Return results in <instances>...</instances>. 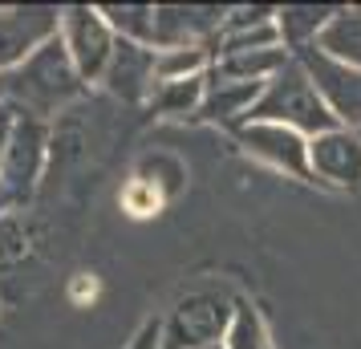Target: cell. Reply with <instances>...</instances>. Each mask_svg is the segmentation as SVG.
Segmentation results:
<instances>
[{
    "mask_svg": "<svg viewBox=\"0 0 361 349\" xmlns=\"http://www.w3.org/2000/svg\"><path fill=\"white\" fill-rule=\"evenodd\" d=\"M235 317V300L224 293H195L179 300V309L163 325V349H212L224 345Z\"/></svg>",
    "mask_w": 361,
    "mask_h": 349,
    "instance_id": "3",
    "label": "cell"
},
{
    "mask_svg": "<svg viewBox=\"0 0 361 349\" xmlns=\"http://www.w3.org/2000/svg\"><path fill=\"white\" fill-rule=\"evenodd\" d=\"M215 53L203 45H187V49H154V78L159 82H183V78H203L212 73Z\"/></svg>",
    "mask_w": 361,
    "mask_h": 349,
    "instance_id": "18",
    "label": "cell"
},
{
    "mask_svg": "<svg viewBox=\"0 0 361 349\" xmlns=\"http://www.w3.org/2000/svg\"><path fill=\"white\" fill-rule=\"evenodd\" d=\"M224 349H272L264 317L247 300H235V317H231V329L224 337Z\"/></svg>",
    "mask_w": 361,
    "mask_h": 349,
    "instance_id": "19",
    "label": "cell"
},
{
    "mask_svg": "<svg viewBox=\"0 0 361 349\" xmlns=\"http://www.w3.org/2000/svg\"><path fill=\"white\" fill-rule=\"evenodd\" d=\"M61 33V8H0V73L29 61Z\"/></svg>",
    "mask_w": 361,
    "mask_h": 349,
    "instance_id": "8",
    "label": "cell"
},
{
    "mask_svg": "<svg viewBox=\"0 0 361 349\" xmlns=\"http://www.w3.org/2000/svg\"><path fill=\"white\" fill-rule=\"evenodd\" d=\"M247 122H276V126H288V130L305 134V138H317V134L337 130V118L325 106V98L317 94L312 78L305 73L300 61H288L272 82H264L260 102L252 106V118Z\"/></svg>",
    "mask_w": 361,
    "mask_h": 349,
    "instance_id": "2",
    "label": "cell"
},
{
    "mask_svg": "<svg viewBox=\"0 0 361 349\" xmlns=\"http://www.w3.org/2000/svg\"><path fill=\"white\" fill-rule=\"evenodd\" d=\"M212 349H224V345H212Z\"/></svg>",
    "mask_w": 361,
    "mask_h": 349,
    "instance_id": "21",
    "label": "cell"
},
{
    "mask_svg": "<svg viewBox=\"0 0 361 349\" xmlns=\"http://www.w3.org/2000/svg\"><path fill=\"white\" fill-rule=\"evenodd\" d=\"M317 49L329 53L333 61L361 69V8H337V17L325 25Z\"/></svg>",
    "mask_w": 361,
    "mask_h": 349,
    "instance_id": "15",
    "label": "cell"
},
{
    "mask_svg": "<svg viewBox=\"0 0 361 349\" xmlns=\"http://www.w3.org/2000/svg\"><path fill=\"white\" fill-rule=\"evenodd\" d=\"M61 45H66L69 61H73L82 82H102L106 69H110L118 37L106 25L102 8L73 4V8H61Z\"/></svg>",
    "mask_w": 361,
    "mask_h": 349,
    "instance_id": "4",
    "label": "cell"
},
{
    "mask_svg": "<svg viewBox=\"0 0 361 349\" xmlns=\"http://www.w3.org/2000/svg\"><path fill=\"white\" fill-rule=\"evenodd\" d=\"M45 159V126L37 118H17V126L8 134V147L0 154V207L20 203L33 191Z\"/></svg>",
    "mask_w": 361,
    "mask_h": 349,
    "instance_id": "6",
    "label": "cell"
},
{
    "mask_svg": "<svg viewBox=\"0 0 361 349\" xmlns=\"http://www.w3.org/2000/svg\"><path fill=\"white\" fill-rule=\"evenodd\" d=\"M203 94H207V73H203V78H183V82H159L154 94H150V106H154L159 114H171V118L199 114Z\"/></svg>",
    "mask_w": 361,
    "mask_h": 349,
    "instance_id": "17",
    "label": "cell"
},
{
    "mask_svg": "<svg viewBox=\"0 0 361 349\" xmlns=\"http://www.w3.org/2000/svg\"><path fill=\"white\" fill-rule=\"evenodd\" d=\"M309 166L312 179H325L333 187H361V134L337 126L309 138Z\"/></svg>",
    "mask_w": 361,
    "mask_h": 349,
    "instance_id": "10",
    "label": "cell"
},
{
    "mask_svg": "<svg viewBox=\"0 0 361 349\" xmlns=\"http://www.w3.org/2000/svg\"><path fill=\"white\" fill-rule=\"evenodd\" d=\"M228 8L215 4H154V49H212Z\"/></svg>",
    "mask_w": 361,
    "mask_h": 349,
    "instance_id": "7",
    "label": "cell"
},
{
    "mask_svg": "<svg viewBox=\"0 0 361 349\" xmlns=\"http://www.w3.org/2000/svg\"><path fill=\"white\" fill-rule=\"evenodd\" d=\"M293 61V53L284 45H272V49H252V53H224L212 61L215 78H228V82H272L280 69Z\"/></svg>",
    "mask_w": 361,
    "mask_h": 349,
    "instance_id": "14",
    "label": "cell"
},
{
    "mask_svg": "<svg viewBox=\"0 0 361 349\" xmlns=\"http://www.w3.org/2000/svg\"><path fill=\"white\" fill-rule=\"evenodd\" d=\"M260 94H264V85H256V82H228V78L207 73V94H203V106H199L195 118L244 126L252 118V106L260 102Z\"/></svg>",
    "mask_w": 361,
    "mask_h": 349,
    "instance_id": "12",
    "label": "cell"
},
{
    "mask_svg": "<svg viewBox=\"0 0 361 349\" xmlns=\"http://www.w3.org/2000/svg\"><path fill=\"white\" fill-rule=\"evenodd\" d=\"M296 61L305 66V73L312 78L317 94L325 98V106L333 110L337 126L361 134V69L345 66V61H333L329 53H321L317 45L305 53H296Z\"/></svg>",
    "mask_w": 361,
    "mask_h": 349,
    "instance_id": "5",
    "label": "cell"
},
{
    "mask_svg": "<svg viewBox=\"0 0 361 349\" xmlns=\"http://www.w3.org/2000/svg\"><path fill=\"white\" fill-rule=\"evenodd\" d=\"M130 349H163V325H159V321L142 325V333L130 341Z\"/></svg>",
    "mask_w": 361,
    "mask_h": 349,
    "instance_id": "20",
    "label": "cell"
},
{
    "mask_svg": "<svg viewBox=\"0 0 361 349\" xmlns=\"http://www.w3.org/2000/svg\"><path fill=\"white\" fill-rule=\"evenodd\" d=\"M102 17L114 29L118 41L154 49V4H102Z\"/></svg>",
    "mask_w": 361,
    "mask_h": 349,
    "instance_id": "16",
    "label": "cell"
},
{
    "mask_svg": "<svg viewBox=\"0 0 361 349\" xmlns=\"http://www.w3.org/2000/svg\"><path fill=\"white\" fill-rule=\"evenodd\" d=\"M102 85L122 102H150L154 85H159V78H154V49L150 45H134V41H118Z\"/></svg>",
    "mask_w": 361,
    "mask_h": 349,
    "instance_id": "11",
    "label": "cell"
},
{
    "mask_svg": "<svg viewBox=\"0 0 361 349\" xmlns=\"http://www.w3.org/2000/svg\"><path fill=\"white\" fill-rule=\"evenodd\" d=\"M235 138H240V147L252 159H264L268 166L288 171L296 179H312L309 138L305 134L288 130V126H276V122H244V126H235Z\"/></svg>",
    "mask_w": 361,
    "mask_h": 349,
    "instance_id": "9",
    "label": "cell"
},
{
    "mask_svg": "<svg viewBox=\"0 0 361 349\" xmlns=\"http://www.w3.org/2000/svg\"><path fill=\"white\" fill-rule=\"evenodd\" d=\"M333 17H337V8H329V4H293V8H276L280 45L293 53V57L305 53V49H312Z\"/></svg>",
    "mask_w": 361,
    "mask_h": 349,
    "instance_id": "13",
    "label": "cell"
},
{
    "mask_svg": "<svg viewBox=\"0 0 361 349\" xmlns=\"http://www.w3.org/2000/svg\"><path fill=\"white\" fill-rule=\"evenodd\" d=\"M82 78L69 61L66 45H61V33L45 41L41 49L20 61L17 69L0 73V106H8L17 118H49L57 114L66 102H73L82 94Z\"/></svg>",
    "mask_w": 361,
    "mask_h": 349,
    "instance_id": "1",
    "label": "cell"
}]
</instances>
